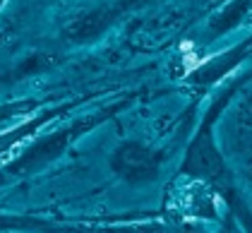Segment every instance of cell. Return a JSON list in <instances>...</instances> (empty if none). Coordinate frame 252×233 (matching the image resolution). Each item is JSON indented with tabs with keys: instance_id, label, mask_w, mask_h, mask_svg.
<instances>
[{
	"instance_id": "obj_1",
	"label": "cell",
	"mask_w": 252,
	"mask_h": 233,
	"mask_svg": "<svg viewBox=\"0 0 252 233\" xmlns=\"http://www.w3.org/2000/svg\"><path fill=\"white\" fill-rule=\"evenodd\" d=\"M185 63H188V70H192L194 65H197V58H194V56H188V58H185Z\"/></svg>"
},
{
	"instance_id": "obj_2",
	"label": "cell",
	"mask_w": 252,
	"mask_h": 233,
	"mask_svg": "<svg viewBox=\"0 0 252 233\" xmlns=\"http://www.w3.org/2000/svg\"><path fill=\"white\" fill-rule=\"evenodd\" d=\"M190 48H192V43H190V41H185V43H183V51H185V53H190Z\"/></svg>"
}]
</instances>
